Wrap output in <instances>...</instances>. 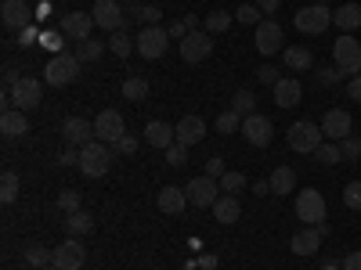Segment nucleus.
<instances>
[{
  "mask_svg": "<svg viewBox=\"0 0 361 270\" xmlns=\"http://www.w3.org/2000/svg\"><path fill=\"white\" fill-rule=\"evenodd\" d=\"M271 134H275V127H271L267 115L253 112V115L243 119V137H246L253 148H267V144H271Z\"/></svg>",
  "mask_w": 361,
  "mask_h": 270,
  "instance_id": "nucleus-15",
  "label": "nucleus"
},
{
  "mask_svg": "<svg viewBox=\"0 0 361 270\" xmlns=\"http://www.w3.org/2000/svg\"><path fill=\"white\" fill-rule=\"evenodd\" d=\"M253 4H257L264 15H271V11H279V4H282V0H253Z\"/></svg>",
  "mask_w": 361,
  "mask_h": 270,
  "instance_id": "nucleus-57",
  "label": "nucleus"
},
{
  "mask_svg": "<svg viewBox=\"0 0 361 270\" xmlns=\"http://www.w3.org/2000/svg\"><path fill=\"white\" fill-rule=\"evenodd\" d=\"M253 40H257V51L260 54H282L286 51V37H282V25L279 22H260L253 29Z\"/></svg>",
  "mask_w": 361,
  "mask_h": 270,
  "instance_id": "nucleus-12",
  "label": "nucleus"
},
{
  "mask_svg": "<svg viewBox=\"0 0 361 270\" xmlns=\"http://www.w3.org/2000/svg\"><path fill=\"white\" fill-rule=\"evenodd\" d=\"M123 98L127 101H145L148 98V79L145 76H127L123 79Z\"/></svg>",
  "mask_w": 361,
  "mask_h": 270,
  "instance_id": "nucleus-33",
  "label": "nucleus"
},
{
  "mask_svg": "<svg viewBox=\"0 0 361 270\" xmlns=\"http://www.w3.org/2000/svg\"><path fill=\"white\" fill-rule=\"evenodd\" d=\"M282 62H286V69H293V72H307V69L314 65V51H307V47H286V51H282Z\"/></svg>",
  "mask_w": 361,
  "mask_h": 270,
  "instance_id": "nucleus-26",
  "label": "nucleus"
},
{
  "mask_svg": "<svg viewBox=\"0 0 361 270\" xmlns=\"http://www.w3.org/2000/svg\"><path fill=\"white\" fill-rule=\"evenodd\" d=\"M11 98H15V108L29 112V108H37V105L44 101V86H40V79H33V76H22V79L11 86Z\"/></svg>",
  "mask_w": 361,
  "mask_h": 270,
  "instance_id": "nucleus-14",
  "label": "nucleus"
},
{
  "mask_svg": "<svg viewBox=\"0 0 361 270\" xmlns=\"http://www.w3.org/2000/svg\"><path fill=\"white\" fill-rule=\"evenodd\" d=\"M340 76H343V72H340L336 65H329V69H318V83H322V86H336V83H340Z\"/></svg>",
  "mask_w": 361,
  "mask_h": 270,
  "instance_id": "nucleus-52",
  "label": "nucleus"
},
{
  "mask_svg": "<svg viewBox=\"0 0 361 270\" xmlns=\"http://www.w3.org/2000/svg\"><path fill=\"white\" fill-rule=\"evenodd\" d=\"M109 51H112L116 58H130V54L137 51V40H130L127 29H119V33H112V37H109Z\"/></svg>",
  "mask_w": 361,
  "mask_h": 270,
  "instance_id": "nucleus-32",
  "label": "nucleus"
},
{
  "mask_svg": "<svg viewBox=\"0 0 361 270\" xmlns=\"http://www.w3.org/2000/svg\"><path fill=\"white\" fill-rule=\"evenodd\" d=\"M0 134L4 137H25L29 134V115L22 108H8L0 115Z\"/></svg>",
  "mask_w": 361,
  "mask_h": 270,
  "instance_id": "nucleus-24",
  "label": "nucleus"
},
{
  "mask_svg": "<svg viewBox=\"0 0 361 270\" xmlns=\"http://www.w3.org/2000/svg\"><path fill=\"white\" fill-rule=\"evenodd\" d=\"M166 162H170V166H185V162H188V144L173 141V144L166 148Z\"/></svg>",
  "mask_w": 361,
  "mask_h": 270,
  "instance_id": "nucleus-46",
  "label": "nucleus"
},
{
  "mask_svg": "<svg viewBox=\"0 0 361 270\" xmlns=\"http://www.w3.org/2000/svg\"><path fill=\"white\" fill-rule=\"evenodd\" d=\"M51 263H54L58 270H83L87 252H83V245H80V238H66L62 245H54V249H51Z\"/></svg>",
  "mask_w": 361,
  "mask_h": 270,
  "instance_id": "nucleus-10",
  "label": "nucleus"
},
{
  "mask_svg": "<svg viewBox=\"0 0 361 270\" xmlns=\"http://www.w3.org/2000/svg\"><path fill=\"white\" fill-rule=\"evenodd\" d=\"M123 11H127L130 18H137V22H148V25L163 22V11H159V4H137V0H127V4H123Z\"/></svg>",
  "mask_w": 361,
  "mask_h": 270,
  "instance_id": "nucleus-30",
  "label": "nucleus"
},
{
  "mask_svg": "<svg viewBox=\"0 0 361 270\" xmlns=\"http://www.w3.org/2000/svg\"><path fill=\"white\" fill-rule=\"evenodd\" d=\"M166 44H170V29L163 25H145L137 33V54L148 58V62H156V58L166 54Z\"/></svg>",
  "mask_w": 361,
  "mask_h": 270,
  "instance_id": "nucleus-7",
  "label": "nucleus"
},
{
  "mask_svg": "<svg viewBox=\"0 0 361 270\" xmlns=\"http://www.w3.org/2000/svg\"><path fill=\"white\" fill-rule=\"evenodd\" d=\"M199 266H202V270H214V266H217V256H199Z\"/></svg>",
  "mask_w": 361,
  "mask_h": 270,
  "instance_id": "nucleus-59",
  "label": "nucleus"
},
{
  "mask_svg": "<svg viewBox=\"0 0 361 270\" xmlns=\"http://www.w3.org/2000/svg\"><path fill=\"white\" fill-rule=\"evenodd\" d=\"M217 130H221V134H235V130H243V115H238L235 108H224V112L217 115Z\"/></svg>",
  "mask_w": 361,
  "mask_h": 270,
  "instance_id": "nucleus-39",
  "label": "nucleus"
},
{
  "mask_svg": "<svg viewBox=\"0 0 361 270\" xmlns=\"http://www.w3.org/2000/svg\"><path fill=\"white\" fill-rule=\"evenodd\" d=\"M325 195L318 191V188H304L296 195V217H300V224L304 227H318V224H325Z\"/></svg>",
  "mask_w": 361,
  "mask_h": 270,
  "instance_id": "nucleus-4",
  "label": "nucleus"
},
{
  "mask_svg": "<svg viewBox=\"0 0 361 270\" xmlns=\"http://www.w3.org/2000/svg\"><path fill=\"white\" fill-rule=\"evenodd\" d=\"M185 195H188V202L195 205V209H214V202L224 195L221 191V180H214V176H192L188 180V188H185Z\"/></svg>",
  "mask_w": 361,
  "mask_h": 270,
  "instance_id": "nucleus-6",
  "label": "nucleus"
},
{
  "mask_svg": "<svg viewBox=\"0 0 361 270\" xmlns=\"http://www.w3.org/2000/svg\"><path fill=\"white\" fill-rule=\"evenodd\" d=\"M231 22H235V15H228V11H214V15L206 18V33H209V37H214V33H228Z\"/></svg>",
  "mask_w": 361,
  "mask_h": 270,
  "instance_id": "nucleus-38",
  "label": "nucleus"
},
{
  "mask_svg": "<svg viewBox=\"0 0 361 270\" xmlns=\"http://www.w3.org/2000/svg\"><path fill=\"white\" fill-rule=\"evenodd\" d=\"M58 205L66 209V217L69 213H80V191H73V188H66L62 195H58Z\"/></svg>",
  "mask_w": 361,
  "mask_h": 270,
  "instance_id": "nucleus-48",
  "label": "nucleus"
},
{
  "mask_svg": "<svg viewBox=\"0 0 361 270\" xmlns=\"http://www.w3.org/2000/svg\"><path fill=\"white\" fill-rule=\"evenodd\" d=\"M40 33H44V29H40L37 22H29L25 29H18V44H22V47H29V44H37V40H40Z\"/></svg>",
  "mask_w": 361,
  "mask_h": 270,
  "instance_id": "nucleus-49",
  "label": "nucleus"
},
{
  "mask_svg": "<svg viewBox=\"0 0 361 270\" xmlns=\"http://www.w3.org/2000/svg\"><path fill=\"white\" fill-rule=\"evenodd\" d=\"M333 25H340L343 33H354V29H361V4H340L333 11Z\"/></svg>",
  "mask_w": 361,
  "mask_h": 270,
  "instance_id": "nucleus-27",
  "label": "nucleus"
},
{
  "mask_svg": "<svg viewBox=\"0 0 361 270\" xmlns=\"http://www.w3.org/2000/svg\"><path fill=\"white\" fill-rule=\"evenodd\" d=\"M253 195H271V180H257V184H253Z\"/></svg>",
  "mask_w": 361,
  "mask_h": 270,
  "instance_id": "nucleus-58",
  "label": "nucleus"
},
{
  "mask_svg": "<svg viewBox=\"0 0 361 270\" xmlns=\"http://www.w3.org/2000/svg\"><path fill=\"white\" fill-rule=\"evenodd\" d=\"M289 249L296 256H314L322 249V231L318 227H300L293 238H289Z\"/></svg>",
  "mask_w": 361,
  "mask_h": 270,
  "instance_id": "nucleus-19",
  "label": "nucleus"
},
{
  "mask_svg": "<svg viewBox=\"0 0 361 270\" xmlns=\"http://www.w3.org/2000/svg\"><path fill=\"white\" fill-rule=\"evenodd\" d=\"M18 198V173L15 169H4V176H0V202L11 205Z\"/></svg>",
  "mask_w": 361,
  "mask_h": 270,
  "instance_id": "nucleus-34",
  "label": "nucleus"
},
{
  "mask_svg": "<svg viewBox=\"0 0 361 270\" xmlns=\"http://www.w3.org/2000/svg\"><path fill=\"white\" fill-rule=\"evenodd\" d=\"M105 51H109V44H102V40H83L80 51H76V58H80V62H98Z\"/></svg>",
  "mask_w": 361,
  "mask_h": 270,
  "instance_id": "nucleus-37",
  "label": "nucleus"
},
{
  "mask_svg": "<svg viewBox=\"0 0 361 270\" xmlns=\"http://www.w3.org/2000/svg\"><path fill=\"white\" fill-rule=\"evenodd\" d=\"M156 205L163 209V213H166V217H177V213H185V209H188L192 202H188V195H185V188H170V184H166V188L159 191V198H156Z\"/></svg>",
  "mask_w": 361,
  "mask_h": 270,
  "instance_id": "nucleus-22",
  "label": "nucleus"
},
{
  "mask_svg": "<svg viewBox=\"0 0 361 270\" xmlns=\"http://www.w3.org/2000/svg\"><path fill=\"white\" fill-rule=\"evenodd\" d=\"M279 79H282V72H279L275 65H260V69H257V83H267V86H275Z\"/></svg>",
  "mask_w": 361,
  "mask_h": 270,
  "instance_id": "nucleus-51",
  "label": "nucleus"
},
{
  "mask_svg": "<svg viewBox=\"0 0 361 270\" xmlns=\"http://www.w3.org/2000/svg\"><path fill=\"white\" fill-rule=\"evenodd\" d=\"M173 130H177V141H180V144H188V148H192V144H199V141L206 137V123H202L199 115H185Z\"/></svg>",
  "mask_w": 361,
  "mask_h": 270,
  "instance_id": "nucleus-25",
  "label": "nucleus"
},
{
  "mask_svg": "<svg viewBox=\"0 0 361 270\" xmlns=\"http://www.w3.org/2000/svg\"><path fill=\"white\" fill-rule=\"evenodd\" d=\"M340 155H343L347 162H361V141H357V137H343V141H340Z\"/></svg>",
  "mask_w": 361,
  "mask_h": 270,
  "instance_id": "nucleus-45",
  "label": "nucleus"
},
{
  "mask_svg": "<svg viewBox=\"0 0 361 270\" xmlns=\"http://www.w3.org/2000/svg\"><path fill=\"white\" fill-rule=\"evenodd\" d=\"M58 162H62V166H80V152H76V148H66V152L58 155Z\"/></svg>",
  "mask_w": 361,
  "mask_h": 270,
  "instance_id": "nucleus-56",
  "label": "nucleus"
},
{
  "mask_svg": "<svg viewBox=\"0 0 361 270\" xmlns=\"http://www.w3.org/2000/svg\"><path fill=\"white\" fill-rule=\"evenodd\" d=\"M271 94H275L279 108H296L300 98H304V86H300V79H279L275 86H271Z\"/></svg>",
  "mask_w": 361,
  "mask_h": 270,
  "instance_id": "nucleus-21",
  "label": "nucleus"
},
{
  "mask_svg": "<svg viewBox=\"0 0 361 270\" xmlns=\"http://www.w3.org/2000/svg\"><path fill=\"white\" fill-rule=\"evenodd\" d=\"M347 94H350V101H357V105H361V72L347 79Z\"/></svg>",
  "mask_w": 361,
  "mask_h": 270,
  "instance_id": "nucleus-54",
  "label": "nucleus"
},
{
  "mask_svg": "<svg viewBox=\"0 0 361 270\" xmlns=\"http://www.w3.org/2000/svg\"><path fill=\"white\" fill-rule=\"evenodd\" d=\"M112 152L116 148L105 144V141H90L80 148V173L83 176H105L109 166H112Z\"/></svg>",
  "mask_w": 361,
  "mask_h": 270,
  "instance_id": "nucleus-1",
  "label": "nucleus"
},
{
  "mask_svg": "<svg viewBox=\"0 0 361 270\" xmlns=\"http://www.w3.org/2000/svg\"><path fill=\"white\" fill-rule=\"evenodd\" d=\"M246 188V176L243 173H235V169H228L224 176H221V191L224 195H238V191H243Z\"/></svg>",
  "mask_w": 361,
  "mask_h": 270,
  "instance_id": "nucleus-44",
  "label": "nucleus"
},
{
  "mask_svg": "<svg viewBox=\"0 0 361 270\" xmlns=\"http://www.w3.org/2000/svg\"><path fill=\"white\" fill-rule=\"evenodd\" d=\"M340 266H343V270H361V249H354V252H347Z\"/></svg>",
  "mask_w": 361,
  "mask_h": 270,
  "instance_id": "nucleus-55",
  "label": "nucleus"
},
{
  "mask_svg": "<svg viewBox=\"0 0 361 270\" xmlns=\"http://www.w3.org/2000/svg\"><path fill=\"white\" fill-rule=\"evenodd\" d=\"M286 137H289V148H293V152H300V155H314L318 144L325 141L322 127L311 123V119H300V123H293Z\"/></svg>",
  "mask_w": 361,
  "mask_h": 270,
  "instance_id": "nucleus-3",
  "label": "nucleus"
},
{
  "mask_svg": "<svg viewBox=\"0 0 361 270\" xmlns=\"http://www.w3.org/2000/svg\"><path fill=\"white\" fill-rule=\"evenodd\" d=\"M333 25V11H329V4H311V8H300L296 11V29L300 33H325V29Z\"/></svg>",
  "mask_w": 361,
  "mask_h": 270,
  "instance_id": "nucleus-9",
  "label": "nucleus"
},
{
  "mask_svg": "<svg viewBox=\"0 0 361 270\" xmlns=\"http://www.w3.org/2000/svg\"><path fill=\"white\" fill-rule=\"evenodd\" d=\"M333 65H336L343 76H357V72H361V44H357L350 33H343V37L333 44Z\"/></svg>",
  "mask_w": 361,
  "mask_h": 270,
  "instance_id": "nucleus-5",
  "label": "nucleus"
},
{
  "mask_svg": "<svg viewBox=\"0 0 361 270\" xmlns=\"http://www.w3.org/2000/svg\"><path fill=\"white\" fill-rule=\"evenodd\" d=\"M90 15H94V25L105 29L109 37L119 33V29H123V22H127V11H123V4H119V0H94Z\"/></svg>",
  "mask_w": 361,
  "mask_h": 270,
  "instance_id": "nucleus-8",
  "label": "nucleus"
},
{
  "mask_svg": "<svg viewBox=\"0 0 361 270\" xmlns=\"http://www.w3.org/2000/svg\"><path fill=\"white\" fill-rule=\"evenodd\" d=\"M0 18H4L8 29H25L33 22V11H29L25 0H4V8H0Z\"/></svg>",
  "mask_w": 361,
  "mask_h": 270,
  "instance_id": "nucleus-20",
  "label": "nucleus"
},
{
  "mask_svg": "<svg viewBox=\"0 0 361 270\" xmlns=\"http://www.w3.org/2000/svg\"><path fill=\"white\" fill-rule=\"evenodd\" d=\"M112 148H116V155H134V152H137V137L123 134V137H119V141H116Z\"/></svg>",
  "mask_w": 361,
  "mask_h": 270,
  "instance_id": "nucleus-50",
  "label": "nucleus"
},
{
  "mask_svg": "<svg viewBox=\"0 0 361 270\" xmlns=\"http://www.w3.org/2000/svg\"><path fill=\"white\" fill-rule=\"evenodd\" d=\"M343 205L347 209H361V180H350L343 188Z\"/></svg>",
  "mask_w": 361,
  "mask_h": 270,
  "instance_id": "nucleus-47",
  "label": "nucleus"
},
{
  "mask_svg": "<svg viewBox=\"0 0 361 270\" xmlns=\"http://www.w3.org/2000/svg\"><path fill=\"white\" fill-rule=\"evenodd\" d=\"M318 4H333V0H318Z\"/></svg>",
  "mask_w": 361,
  "mask_h": 270,
  "instance_id": "nucleus-62",
  "label": "nucleus"
},
{
  "mask_svg": "<svg viewBox=\"0 0 361 270\" xmlns=\"http://www.w3.org/2000/svg\"><path fill=\"white\" fill-rule=\"evenodd\" d=\"M40 270H58V266H54V263H47V266H40Z\"/></svg>",
  "mask_w": 361,
  "mask_h": 270,
  "instance_id": "nucleus-61",
  "label": "nucleus"
},
{
  "mask_svg": "<svg viewBox=\"0 0 361 270\" xmlns=\"http://www.w3.org/2000/svg\"><path fill=\"white\" fill-rule=\"evenodd\" d=\"M58 29H62L69 40H80V44H83V40H90V29H94V15H90V11H69Z\"/></svg>",
  "mask_w": 361,
  "mask_h": 270,
  "instance_id": "nucleus-18",
  "label": "nucleus"
},
{
  "mask_svg": "<svg viewBox=\"0 0 361 270\" xmlns=\"http://www.w3.org/2000/svg\"><path fill=\"white\" fill-rule=\"evenodd\" d=\"M195 22H199L195 15H185V18H177V22L170 25V40H177V44H180V40H185L188 33H195Z\"/></svg>",
  "mask_w": 361,
  "mask_h": 270,
  "instance_id": "nucleus-40",
  "label": "nucleus"
},
{
  "mask_svg": "<svg viewBox=\"0 0 361 270\" xmlns=\"http://www.w3.org/2000/svg\"><path fill=\"white\" fill-rule=\"evenodd\" d=\"M22 259H25L29 266H37V270H40V266L51 263V249H44V245H29V249L22 252Z\"/></svg>",
  "mask_w": 361,
  "mask_h": 270,
  "instance_id": "nucleus-42",
  "label": "nucleus"
},
{
  "mask_svg": "<svg viewBox=\"0 0 361 270\" xmlns=\"http://www.w3.org/2000/svg\"><path fill=\"white\" fill-rule=\"evenodd\" d=\"M62 44H66V33H62V29H44V33H40V47H44V51L62 54Z\"/></svg>",
  "mask_w": 361,
  "mask_h": 270,
  "instance_id": "nucleus-41",
  "label": "nucleus"
},
{
  "mask_svg": "<svg viewBox=\"0 0 361 270\" xmlns=\"http://www.w3.org/2000/svg\"><path fill=\"white\" fill-rule=\"evenodd\" d=\"M214 54V40H209L206 29H195V33H188L185 40H180V58H185L188 65H199L206 62V58Z\"/></svg>",
  "mask_w": 361,
  "mask_h": 270,
  "instance_id": "nucleus-11",
  "label": "nucleus"
},
{
  "mask_svg": "<svg viewBox=\"0 0 361 270\" xmlns=\"http://www.w3.org/2000/svg\"><path fill=\"white\" fill-rule=\"evenodd\" d=\"M267 180H271V195H289L296 188V173L289 166H275Z\"/></svg>",
  "mask_w": 361,
  "mask_h": 270,
  "instance_id": "nucleus-29",
  "label": "nucleus"
},
{
  "mask_svg": "<svg viewBox=\"0 0 361 270\" xmlns=\"http://www.w3.org/2000/svg\"><path fill=\"white\" fill-rule=\"evenodd\" d=\"M235 22H243V25H253V29H257V25L264 22V11H260L257 4H243V8L235 11Z\"/></svg>",
  "mask_w": 361,
  "mask_h": 270,
  "instance_id": "nucleus-43",
  "label": "nucleus"
},
{
  "mask_svg": "<svg viewBox=\"0 0 361 270\" xmlns=\"http://www.w3.org/2000/svg\"><path fill=\"white\" fill-rule=\"evenodd\" d=\"M322 270H343L340 263H322Z\"/></svg>",
  "mask_w": 361,
  "mask_h": 270,
  "instance_id": "nucleus-60",
  "label": "nucleus"
},
{
  "mask_svg": "<svg viewBox=\"0 0 361 270\" xmlns=\"http://www.w3.org/2000/svg\"><path fill=\"white\" fill-rule=\"evenodd\" d=\"M123 134H127L123 115H119L116 108H102V112H98V119H94V137H98V141H105V144H116Z\"/></svg>",
  "mask_w": 361,
  "mask_h": 270,
  "instance_id": "nucleus-13",
  "label": "nucleus"
},
{
  "mask_svg": "<svg viewBox=\"0 0 361 270\" xmlns=\"http://www.w3.org/2000/svg\"><path fill=\"white\" fill-rule=\"evenodd\" d=\"M231 108L238 112V115H253V108H257V94L253 90H235V98H231Z\"/></svg>",
  "mask_w": 361,
  "mask_h": 270,
  "instance_id": "nucleus-35",
  "label": "nucleus"
},
{
  "mask_svg": "<svg viewBox=\"0 0 361 270\" xmlns=\"http://www.w3.org/2000/svg\"><path fill=\"white\" fill-rule=\"evenodd\" d=\"M228 169H224V159H209L206 162V176H214V180H221Z\"/></svg>",
  "mask_w": 361,
  "mask_h": 270,
  "instance_id": "nucleus-53",
  "label": "nucleus"
},
{
  "mask_svg": "<svg viewBox=\"0 0 361 270\" xmlns=\"http://www.w3.org/2000/svg\"><path fill=\"white\" fill-rule=\"evenodd\" d=\"M80 58L76 54H69V51H62V54H51L47 58V65H44V79L51 83V86H66V83H73L76 76H80Z\"/></svg>",
  "mask_w": 361,
  "mask_h": 270,
  "instance_id": "nucleus-2",
  "label": "nucleus"
},
{
  "mask_svg": "<svg viewBox=\"0 0 361 270\" xmlns=\"http://www.w3.org/2000/svg\"><path fill=\"white\" fill-rule=\"evenodd\" d=\"M314 159H318L322 166H336V162L343 159V155H340V144H336V141H322L318 152H314Z\"/></svg>",
  "mask_w": 361,
  "mask_h": 270,
  "instance_id": "nucleus-36",
  "label": "nucleus"
},
{
  "mask_svg": "<svg viewBox=\"0 0 361 270\" xmlns=\"http://www.w3.org/2000/svg\"><path fill=\"white\" fill-rule=\"evenodd\" d=\"M62 137H66L69 148H83V144H90V141H98V137H94V123H87L83 115H69V119H66V123H62Z\"/></svg>",
  "mask_w": 361,
  "mask_h": 270,
  "instance_id": "nucleus-17",
  "label": "nucleus"
},
{
  "mask_svg": "<svg viewBox=\"0 0 361 270\" xmlns=\"http://www.w3.org/2000/svg\"><path fill=\"white\" fill-rule=\"evenodd\" d=\"M148 144H152V148H163V152H166V148L177 141V130L170 127V123H163V119H152V123H148L145 127V134H141Z\"/></svg>",
  "mask_w": 361,
  "mask_h": 270,
  "instance_id": "nucleus-23",
  "label": "nucleus"
},
{
  "mask_svg": "<svg viewBox=\"0 0 361 270\" xmlns=\"http://www.w3.org/2000/svg\"><path fill=\"white\" fill-rule=\"evenodd\" d=\"M214 217H217V224H235L238 217H243V205H238L235 195H221L214 202Z\"/></svg>",
  "mask_w": 361,
  "mask_h": 270,
  "instance_id": "nucleus-28",
  "label": "nucleus"
},
{
  "mask_svg": "<svg viewBox=\"0 0 361 270\" xmlns=\"http://www.w3.org/2000/svg\"><path fill=\"white\" fill-rule=\"evenodd\" d=\"M66 231H69V238H83V234L94 231V217L83 213V209H80V213H69L66 217Z\"/></svg>",
  "mask_w": 361,
  "mask_h": 270,
  "instance_id": "nucleus-31",
  "label": "nucleus"
},
{
  "mask_svg": "<svg viewBox=\"0 0 361 270\" xmlns=\"http://www.w3.org/2000/svg\"><path fill=\"white\" fill-rule=\"evenodd\" d=\"M322 134L329 137V141H343V137H350V127H354V119H350V112H343V108H329L325 112V119H322Z\"/></svg>",
  "mask_w": 361,
  "mask_h": 270,
  "instance_id": "nucleus-16",
  "label": "nucleus"
}]
</instances>
